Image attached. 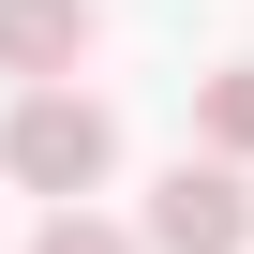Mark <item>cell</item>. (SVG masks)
Masks as SVG:
<instances>
[{
    "label": "cell",
    "mask_w": 254,
    "mask_h": 254,
    "mask_svg": "<svg viewBox=\"0 0 254 254\" xmlns=\"http://www.w3.org/2000/svg\"><path fill=\"white\" fill-rule=\"evenodd\" d=\"M90 60V0H0V75H75Z\"/></svg>",
    "instance_id": "obj_3"
},
{
    "label": "cell",
    "mask_w": 254,
    "mask_h": 254,
    "mask_svg": "<svg viewBox=\"0 0 254 254\" xmlns=\"http://www.w3.org/2000/svg\"><path fill=\"white\" fill-rule=\"evenodd\" d=\"M194 135H209L224 165H254V60H224V75H194Z\"/></svg>",
    "instance_id": "obj_4"
},
{
    "label": "cell",
    "mask_w": 254,
    "mask_h": 254,
    "mask_svg": "<svg viewBox=\"0 0 254 254\" xmlns=\"http://www.w3.org/2000/svg\"><path fill=\"white\" fill-rule=\"evenodd\" d=\"M150 254H254V194L224 150H180L165 194H150Z\"/></svg>",
    "instance_id": "obj_2"
},
{
    "label": "cell",
    "mask_w": 254,
    "mask_h": 254,
    "mask_svg": "<svg viewBox=\"0 0 254 254\" xmlns=\"http://www.w3.org/2000/svg\"><path fill=\"white\" fill-rule=\"evenodd\" d=\"M30 254H150V224H105V209L75 194V209H45V239H30Z\"/></svg>",
    "instance_id": "obj_5"
},
{
    "label": "cell",
    "mask_w": 254,
    "mask_h": 254,
    "mask_svg": "<svg viewBox=\"0 0 254 254\" xmlns=\"http://www.w3.org/2000/svg\"><path fill=\"white\" fill-rule=\"evenodd\" d=\"M0 165H15L30 194H60V209H75V194H105V165H120V120H105L75 75H45L15 120H0Z\"/></svg>",
    "instance_id": "obj_1"
}]
</instances>
